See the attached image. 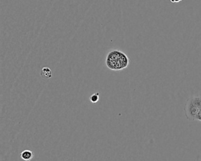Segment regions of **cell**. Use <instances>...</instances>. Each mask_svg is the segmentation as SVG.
<instances>
[{
	"label": "cell",
	"instance_id": "cell-4",
	"mask_svg": "<svg viewBox=\"0 0 201 161\" xmlns=\"http://www.w3.org/2000/svg\"><path fill=\"white\" fill-rule=\"evenodd\" d=\"M41 76L45 79H49L52 77V72L49 67H44L41 71Z\"/></svg>",
	"mask_w": 201,
	"mask_h": 161
},
{
	"label": "cell",
	"instance_id": "cell-5",
	"mask_svg": "<svg viewBox=\"0 0 201 161\" xmlns=\"http://www.w3.org/2000/svg\"><path fill=\"white\" fill-rule=\"evenodd\" d=\"M192 98L194 104L200 110L201 109V97L196 96V97H193Z\"/></svg>",
	"mask_w": 201,
	"mask_h": 161
},
{
	"label": "cell",
	"instance_id": "cell-6",
	"mask_svg": "<svg viewBox=\"0 0 201 161\" xmlns=\"http://www.w3.org/2000/svg\"><path fill=\"white\" fill-rule=\"evenodd\" d=\"M99 95L100 94L99 93H95L93 94L90 97V102L93 103H96L98 102V101L99 100Z\"/></svg>",
	"mask_w": 201,
	"mask_h": 161
},
{
	"label": "cell",
	"instance_id": "cell-2",
	"mask_svg": "<svg viewBox=\"0 0 201 161\" xmlns=\"http://www.w3.org/2000/svg\"><path fill=\"white\" fill-rule=\"evenodd\" d=\"M199 111V109L194 104L192 97L187 100L185 107V112L188 120L195 121V116Z\"/></svg>",
	"mask_w": 201,
	"mask_h": 161
},
{
	"label": "cell",
	"instance_id": "cell-1",
	"mask_svg": "<svg viewBox=\"0 0 201 161\" xmlns=\"http://www.w3.org/2000/svg\"><path fill=\"white\" fill-rule=\"evenodd\" d=\"M107 67L113 71H120L127 68L129 64L128 56L120 50L110 51L106 57Z\"/></svg>",
	"mask_w": 201,
	"mask_h": 161
},
{
	"label": "cell",
	"instance_id": "cell-8",
	"mask_svg": "<svg viewBox=\"0 0 201 161\" xmlns=\"http://www.w3.org/2000/svg\"><path fill=\"white\" fill-rule=\"evenodd\" d=\"M180 1H182V0H171V1L173 3H177L180 2Z\"/></svg>",
	"mask_w": 201,
	"mask_h": 161
},
{
	"label": "cell",
	"instance_id": "cell-3",
	"mask_svg": "<svg viewBox=\"0 0 201 161\" xmlns=\"http://www.w3.org/2000/svg\"><path fill=\"white\" fill-rule=\"evenodd\" d=\"M20 156L24 161H30L33 158L34 153L31 150L26 149L22 151Z\"/></svg>",
	"mask_w": 201,
	"mask_h": 161
},
{
	"label": "cell",
	"instance_id": "cell-7",
	"mask_svg": "<svg viewBox=\"0 0 201 161\" xmlns=\"http://www.w3.org/2000/svg\"><path fill=\"white\" fill-rule=\"evenodd\" d=\"M195 120H198V121H201V111L199 110V111H198V114L196 115L195 116Z\"/></svg>",
	"mask_w": 201,
	"mask_h": 161
}]
</instances>
